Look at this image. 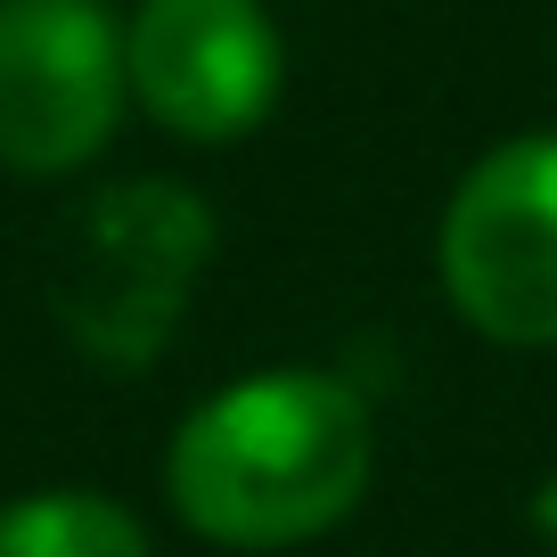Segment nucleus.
Here are the masks:
<instances>
[{
  "instance_id": "obj_6",
  "label": "nucleus",
  "mask_w": 557,
  "mask_h": 557,
  "mask_svg": "<svg viewBox=\"0 0 557 557\" xmlns=\"http://www.w3.org/2000/svg\"><path fill=\"white\" fill-rule=\"evenodd\" d=\"M0 557H148V533L107 492H34L0 508Z\"/></svg>"
},
{
  "instance_id": "obj_5",
  "label": "nucleus",
  "mask_w": 557,
  "mask_h": 557,
  "mask_svg": "<svg viewBox=\"0 0 557 557\" xmlns=\"http://www.w3.org/2000/svg\"><path fill=\"white\" fill-rule=\"evenodd\" d=\"M123 74L173 139L230 148L278 107L287 41L262 0H139L123 25Z\"/></svg>"
},
{
  "instance_id": "obj_2",
  "label": "nucleus",
  "mask_w": 557,
  "mask_h": 557,
  "mask_svg": "<svg viewBox=\"0 0 557 557\" xmlns=\"http://www.w3.org/2000/svg\"><path fill=\"white\" fill-rule=\"evenodd\" d=\"M213 262V213L181 181H115L66 222L50 304L99 369H148L189 320Z\"/></svg>"
},
{
  "instance_id": "obj_3",
  "label": "nucleus",
  "mask_w": 557,
  "mask_h": 557,
  "mask_svg": "<svg viewBox=\"0 0 557 557\" xmlns=\"http://www.w3.org/2000/svg\"><path fill=\"white\" fill-rule=\"evenodd\" d=\"M435 262L475 336L517 352L557 345V132H517L468 164L443 206Z\"/></svg>"
},
{
  "instance_id": "obj_4",
  "label": "nucleus",
  "mask_w": 557,
  "mask_h": 557,
  "mask_svg": "<svg viewBox=\"0 0 557 557\" xmlns=\"http://www.w3.org/2000/svg\"><path fill=\"white\" fill-rule=\"evenodd\" d=\"M132 74L99 0H0V164L74 173L115 139Z\"/></svg>"
},
{
  "instance_id": "obj_1",
  "label": "nucleus",
  "mask_w": 557,
  "mask_h": 557,
  "mask_svg": "<svg viewBox=\"0 0 557 557\" xmlns=\"http://www.w3.org/2000/svg\"><path fill=\"white\" fill-rule=\"evenodd\" d=\"M377 418L336 369L230 377L173 426L164 492L213 549H304L369 500Z\"/></svg>"
}]
</instances>
